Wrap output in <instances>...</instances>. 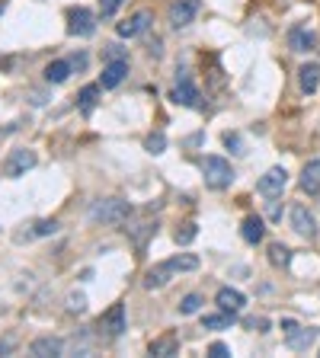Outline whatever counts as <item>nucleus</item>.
Returning a JSON list of instances; mask_svg holds the SVG:
<instances>
[{
  "label": "nucleus",
  "instance_id": "nucleus-1",
  "mask_svg": "<svg viewBox=\"0 0 320 358\" xmlns=\"http://www.w3.org/2000/svg\"><path fill=\"white\" fill-rule=\"evenodd\" d=\"M132 217V205L125 199H103L90 208L93 224H125Z\"/></svg>",
  "mask_w": 320,
  "mask_h": 358
},
{
  "label": "nucleus",
  "instance_id": "nucleus-2",
  "mask_svg": "<svg viewBox=\"0 0 320 358\" xmlns=\"http://www.w3.org/2000/svg\"><path fill=\"white\" fill-rule=\"evenodd\" d=\"M199 170H202L208 189H228V186L234 183V176H237L234 167H231L224 157H202L199 160Z\"/></svg>",
  "mask_w": 320,
  "mask_h": 358
},
{
  "label": "nucleus",
  "instance_id": "nucleus-3",
  "mask_svg": "<svg viewBox=\"0 0 320 358\" xmlns=\"http://www.w3.org/2000/svg\"><path fill=\"white\" fill-rule=\"evenodd\" d=\"M39 163V157H35V150L29 147H17V150H10V157L7 163H3V176L7 179H19V176H26L29 170Z\"/></svg>",
  "mask_w": 320,
  "mask_h": 358
},
{
  "label": "nucleus",
  "instance_id": "nucleus-4",
  "mask_svg": "<svg viewBox=\"0 0 320 358\" xmlns=\"http://www.w3.org/2000/svg\"><path fill=\"white\" fill-rule=\"evenodd\" d=\"M68 33L77 39H90L96 33V17H93L87 7H74L68 10Z\"/></svg>",
  "mask_w": 320,
  "mask_h": 358
},
{
  "label": "nucleus",
  "instance_id": "nucleus-5",
  "mask_svg": "<svg viewBox=\"0 0 320 358\" xmlns=\"http://www.w3.org/2000/svg\"><path fill=\"white\" fill-rule=\"evenodd\" d=\"M285 183H288L285 167H272V170H266V173L260 176L256 189H260V195H266V199H276V195H282Z\"/></svg>",
  "mask_w": 320,
  "mask_h": 358
},
{
  "label": "nucleus",
  "instance_id": "nucleus-6",
  "mask_svg": "<svg viewBox=\"0 0 320 358\" xmlns=\"http://www.w3.org/2000/svg\"><path fill=\"white\" fill-rule=\"evenodd\" d=\"M170 100L177 102V106H199V90H195V84L189 80L186 71H179V80H177V87L170 90Z\"/></svg>",
  "mask_w": 320,
  "mask_h": 358
},
{
  "label": "nucleus",
  "instance_id": "nucleus-7",
  "mask_svg": "<svg viewBox=\"0 0 320 358\" xmlns=\"http://www.w3.org/2000/svg\"><path fill=\"white\" fill-rule=\"evenodd\" d=\"M151 23H154V17L148 13V10H138L135 17H128L125 23H118V39H135V35H141V33H148L151 29Z\"/></svg>",
  "mask_w": 320,
  "mask_h": 358
},
{
  "label": "nucleus",
  "instance_id": "nucleus-8",
  "mask_svg": "<svg viewBox=\"0 0 320 358\" xmlns=\"http://www.w3.org/2000/svg\"><path fill=\"white\" fill-rule=\"evenodd\" d=\"M195 17H199V0H177V3L170 7V26H173V29L189 26Z\"/></svg>",
  "mask_w": 320,
  "mask_h": 358
},
{
  "label": "nucleus",
  "instance_id": "nucleus-9",
  "mask_svg": "<svg viewBox=\"0 0 320 358\" xmlns=\"http://www.w3.org/2000/svg\"><path fill=\"white\" fill-rule=\"evenodd\" d=\"M100 330L106 336H122L125 333V304H112V307L100 316Z\"/></svg>",
  "mask_w": 320,
  "mask_h": 358
},
{
  "label": "nucleus",
  "instance_id": "nucleus-10",
  "mask_svg": "<svg viewBox=\"0 0 320 358\" xmlns=\"http://www.w3.org/2000/svg\"><path fill=\"white\" fill-rule=\"evenodd\" d=\"M292 227H295V233L308 237V240L317 237V221H314V215L308 211V205H295V208H292Z\"/></svg>",
  "mask_w": 320,
  "mask_h": 358
},
{
  "label": "nucleus",
  "instance_id": "nucleus-11",
  "mask_svg": "<svg viewBox=\"0 0 320 358\" xmlns=\"http://www.w3.org/2000/svg\"><path fill=\"white\" fill-rule=\"evenodd\" d=\"M288 48L292 51H314L317 48V35L311 33V29H308V26H292V29H288Z\"/></svg>",
  "mask_w": 320,
  "mask_h": 358
},
{
  "label": "nucleus",
  "instance_id": "nucleus-12",
  "mask_svg": "<svg viewBox=\"0 0 320 358\" xmlns=\"http://www.w3.org/2000/svg\"><path fill=\"white\" fill-rule=\"evenodd\" d=\"M64 352V342L58 339V336H39V339H33V346H29V355L35 358H55Z\"/></svg>",
  "mask_w": 320,
  "mask_h": 358
},
{
  "label": "nucleus",
  "instance_id": "nucleus-13",
  "mask_svg": "<svg viewBox=\"0 0 320 358\" xmlns=\"http://www.w3.org/2000/svg\"><path fill=\"white\" fill-rule=\"evenodd\" d=\"M125 74H128V61H106V64H103L100 87L103 90H112V87H118L125 80Z\"/></svg>",
  "mask_w": 320,
  "mask_h": 358
},
{
  "label": "nucleus",
  "instance_id": "nucleus-14",
  "mask_svg": "<svg viewBox=\"0 0 320 358\" xmlns=\"http://www.w3.org/2000/svg\"><path fill=\"white\" fill-rule=\"evenodd\" d=\"M314 336H317V330H311V326H295L292 333H285V346L292 352H304L314 342Z\"/></svg>",
  "mask_w": 320,
  "mask_h": 358
},
{
  "label": "nucleus",
  "instance_id": "nucleus-15",
  "mask_svg": "<svg viewBox=\"0 0 320 358\" xmlns=\"http://www.w3.org/2000/svg\"><path fill=\"white\" fill-rule=\"evenodd\" d=\"M215 301H218L221 310H231V314H240V310H244V304H247V298L237 292V288H221V292L215 294Z\"/></svg>",
  "mask_w": 320,
  "mask_h": 358
},
{
  "label": "nucleus",
  "instance_id": "nucleus-16",
  "mask_svg": "<svg viewBox=\"0 0 320 358\" xmlns=\"http://www.w3.org/2000/svg\"><path fill=\"white\" fill-rule=\"evenodd\" d=\"M301 189L308 195H317L320 192V160H308L301 170Z\"/></svg>",
  "mask_w": 320,
  "mask_h": 358
},
{
  "label": "nucleus",
  "instance_id": "nucleus-17",
  "mask_svg": "<svg viewBox=\"0 0 320 358\" xmlns=\"http://www.w3.org/2000/svg\"><path fill=\"white\" fill-rule=\"evenodd\" d=\"M298 84H301V93H317L320 87V67L317 64H301L298 67Z\"/></svg>",
  "mask_w": 320,
  "mask_h": 358
},
{
  "label": "nucleus",
  "instance_id": "nucleus-18",
  "mask_svg": "<svg viewBox=\"0 0 320 358\" xmlns=\"http://www.w3.org/2000/svg\"><path fill=\"white\" fill-rule=\"evenodd\" d=\"M240 237H244L250 247H256V243L266 237V227H263V217H244V224H240Z\"/></svg>",
  "mask_w": 320,
  "mask_h": 358
},
{
  "label": "nucleus",
  "instance_id": "nucleus-19",
  "mask_svg": "<svg viewBox=\"0 0 320 358\" xmlns=\"http://www.w3.org/2000/svg\"><path fill=\"white\" fill-rule=\"evenodd\" d=\"M170 275H173L170 262H160V266H154L151 272L144 275V288H148V292H154V288H163V285L170 282Z\"/></svg>",
  "mask_w": 320,
  "mask_h": 358
},
{
  "label": "nucleus",
  "instance_id": "nucleus-20",
  "mask_svg": "<svg viewBox=\"0 0 320 358\" xmlns=\"http://www.w3.org/2000/svg\"><path fill=\"white\" fill-rule=\"evenodd\" d=\"M177 352H179L177 336H160V339L151 342V355H157V358H170V355H177Z\"/></svg>",
  "mask_w": 320,
  "mask_h": 358
},
{
  "label": "nucleus",
  "instance_id": "nucleus-21",
  "mask_svg": "<svg viewBox=\"0 0 320 358\" xmlns=\"http://www.w3.org/2000/svg\"><path fill=\"white\" fill-rule=\"evenodd\" d=\"M71 71H74L71 61H51V64L45 67V80H48V84H64L71 77Z\"/></svg>",
  "mask_w": 320,
  "mask_h": 358
},
{
  "label": "nucleus",
  "instance_id": "nucleus-22",
  "mask_svg": "<svg viewBox=\"0 0 320 358\" xmlns=\"http://www.w3.org/2000/svg\"><path fill=\"white\" fill-rule=\"evenodd\" d=\"M96 100H100V87L90 84V87H84V90H80V96H77V106H80V112H84V116H90L93 109H96Z\"/></svg>",
  "mask_w": 320,
  "mask_h": 358
},
{
  "label": "nucleus",
  "instance_id": "nucleus-23",
  "mask_svg": "<svg viewBox=\"0 0 320 358\" xmlns=\"http://www.w3.org/2000/svg\"><path fill=\"white\" fill-rule=\"evenodd\" d=\"M234 320H237V314L224 310V314H211V316H205L202 326H205V330H228V326L234 323Z\"/></svg>",
  "mask_w": 320,
  "mask_h": 358
},
{
  "label": "nucleus",
  "instance_id": "nucleus-24",
  "mask_svg": "<svg viewBox=\"0 0 320 358\" xmlns=\"http://www.w3.org/2000/svg\"><path fill=\"white\" fill-rule=\"evenodd\" d=\"M269 262H272V266L285 269L288 262H292V250H288L285 243H272V247H269Z\"/></svg>",
  "mask_w": 320,
  "mask_h": 358
},
{
  "label": "nucleus",
  "instance_id": "nucleus-25",
  "mask_svg": "<svg viewBox=\"0 0 320 358\" xmlns=\"http://www.w3.org/2000/svg\"><path fill=\"white\" fill-rule=\"evenodd\" d=\"M167 262L173 272H195V269H199V256H189V253H186V256H173V259H167Z\"/></svg>",
  "mask_w": 320,
  "mask_h": 358
},
{
  "label": "nucleus",
  "instance_id": "nucleus-26",
  "mask_svg": "<svg viewBox=\"0 0 320 358\" xmlns=\"http://www.w3.org/2000/svg\"><path fill=\"white\" fill-rule=\"evenodd\" d=\"M199 307H202V298H199V294H186V298L179 301V314L183 316L199 314Z\"/></svg>",
  "mask_w": 320,
  "mask_h": 358
},
{
  "label": "nucleus",
  "instance_id": "nucleus-27",
  "mask_svg": "<svg viewBox=\"0 0 320 358\" xmlns=\"http://www.w3.org/2000/svg\"><path fill=\"white\" fill-rule=\"evenodd\" d=\"M144 147L151 150V154H163V147H167V138H163V132H154L144 138Z\"/></svg>",
  "mask_w": 320,
  "mask_h": 358
},
{
  "label": "nucleus",
  "instance_id": "nucleus-28",
  "mask_svg": "<svg viewBox=\"0 0 320 358\" xmlns=\"http://www.w3.org/2000/svg\"><path fill=\"white\" fill-rule=\"evenodd\" d=\"M48 233H58V221L55 217H45V221H35V227H33V237H48Z\"/></svg>",
  "mask_w": 320,
  "mask_h": 358
},
{
  "label": "nucleus",
  "instance_id": "nucleus-29",
  "mask_svg": "<svg viewBox=\"0 0 320 358\" xmlns=\"http://www.w3.org/2000/svg\"><path fill=\"white\" fill-rule=\"evenodd\" d=\"M195 233H199V227H195V224H183V227L177 231V243H179V247L193 243V240H195Z\"/></svg>",
  "mask_w": 320,
  "mask_h": 358
},
{
  "label": "nucleus",
  "instance_id": "nucleus-30",
  "mask_svg": "<svg viewBox=\"0 0 320 358\" xmlns=\"http://www.w3.org/2000/svg\"><path fill=\"white\" fill-rule=\"evenodd\" d=\"M68 310H71V314H84V310H87V298H84V294H68Z\"/></svg>",
  "mask_w": 320,
  "mask_h": 358
},
{
  "label": "nucleus",
  "instance_id": "nucleus-31",
  "mask_svg": "<svg viewBox=\"0 0 320 358\" xmlns=\"http://www.w3.org/2000/svg\"><path fill=\"white\" fill-rule=\"evenodd\" d=\"M103 55H106V61H128V58H125V48H122L118 42L106 45V51H103Z\"/></svg>",
  "mask_w": 320,
  "mask_h": 358
},
{
  "label": "nucleus",
  "instance_id": "nucleus-32",
  "mask_svg": "<svg viewBox=\"0 0 320 358\" xmlns=\"http://www.w3.org/2000/svg\"><path fill=\"white\" fill-rule=\"evenodd\" d=\"M221 141H224V147H231V154H244V144H240V138H237V134L224 132V138H221Z\"/></svg>",
  "mask_w": 320,
  "mask_h": 358
},
{
  "label": "nucleus",
  "instance_id": "nucleus-33",
  "mask_svg": "<svg viewBox=\"0 0 320 358\" xmlns=\"http://www.w3.org/2000/svg\"><path fill=\"white\" fill-rule=\"evenodd\" d=\"M122 3H125V0H100V13H103V17H112Z\"/></svg>",
  "mask_w": 320,
  "mask_h": 358
},
{
  "label": "nucleus",
  "instance_id": "nucleus-34",
  "mask_svg": "<svg viewBox=\"0 0 320 358\" xmlns=\"http://www.w3.org/2000/svg\"><path fill=\"white\" fill-rule=\"evenodd\" d=\"M208 355H211V358H231V349L224 346V342H211V346H208Z\"/></svg>",
  "mask_w": 320,
  "mask_h": 358
},
{
  "label": "nucleus",
  "instance_id": "nucleus-35",
  "mask_svg": "<svg viewBox=\"0 0 320 358\" xmlns=\"http://www.w3.org/2000/svg\"><path fill=\"white\" fill-rule=\"evenodd\" d=\"M247 326H250V330H260V333H266V330H269V320H266V316H253V320H247Z\"/></svg>",
  "mask_w": 320,
  "mask_h": 358
},
{
  "label": "nucleus",
  "instance_id": "nucleus-36",
  "mask_svg": "<svg viewBox=\"0 0 320 358\" xmlns=\"http://www.w3.org/2000/svg\"><path fill=\"white\" fill-rule=\"evenodd\" d=\"M71 67H74V71H84V67H87V55H77V58H71Z\"/></svg>",
  "mask_w": 320,
  "mask_h": 358
},
{
  "label": "nucleus",
  "instance_id": "nucleus-37",
  "mask_svg": "<svg viewBox=\"0 0 320 358\" xmlns=\"http://www.w3.org/2000/svg\"><path fill=\"white\" fill-rule=\"evenodd\" d=\"M13 352V339H3L0 342V355H10Z\"/></svg>",
  "mask_w": 320,
  "mask_h": 358
},
{
  "label": "nucleus",
  "instance_id": "nucleus-38",
  "mask_svg": "<svg viewBox=\"0 0 320 358\" xmlns=\"http://www.w3.org/2000/svg\"><path fill=\"white\" fill-rule=\"evenodd\" d=\"M269 217H272V221H278V217H282V208H278L276 202H272V205H269Z\"/></svg>",
  "mask_w": 320,
  "mask_h": 358
},
{
  "label": "nucleus",
  "instance_id": "nucleus-39",
  "mask_svg": "<svg viewBox=\"0 0 320 358\" xmlns=\"http://www.w3.org/2000/svg\"><path fill=\"white\" fill-rule=\"evenodd\" d=\"M295 320H282V330H285V333H292V330H295Z\"/></svg>",
  "mask_w": 320,
  "mask_h": 358
},
{
  "label": "nucleus",
  "instance_id": "nucleus-40",
  "mask_svg": "<svg viewBox=\"0 0 320 358\" xmlns=\"http://www.w3.org/2000/svg\"><path fill=\"white\" fill-rule=\"evenodd\" d=\"M3 7H7V0H0V13H3Z\"/></svg>",
  "mask_w": 320,
  "mask_h": 358
}]
</instances>
